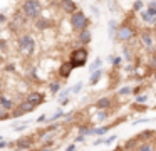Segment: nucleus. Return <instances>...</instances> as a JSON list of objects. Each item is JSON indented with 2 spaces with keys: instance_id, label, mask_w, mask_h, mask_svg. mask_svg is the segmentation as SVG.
<instances>
[{
  "instance_id": "nucleus-24",
  "label": "nucleus",
  "mask_w": 156,
  "mask_h": 151,
  "mask_svg": "<svg viewBox=\"0 0 156 151\" xmlns=\"http://www.w3.org/2000/svg\"><path fill=\"white\" fill-rule=\"evenodd\" d=\"M139 15H141V19L144 20L146 23H156V17H153L151 13L148 12V10H143V12H139Z\"/></svg>"
},
{
  "instance_id": "nucleus-32",
  "label": "nucleus",
  "mask_w": 156,
  "mask_h": 151,
  "mask_svg": "<svg viewBox=\"0 0 156 151\" xmlns=\"http://www.w3.org/2000/svg\"><path fill=\"white\" fill-rule=\"evenodd\" d=\"M74 119H76V113H69V114H66V116H64V123L66 124L74 123Z\"/></svg>"
},
{
  "instance_id": "nucleus-20",
  "label": "nucleus",
  "mask_w": 156,
  "mask_h": 151,
  "mask_svg": "<svg viewBox=\"0 0 156 151\" xmlns=\"http://www.w3.org/2000/svg\"><path fill=\"white\" fill-rule=\"evenodd\" d=\"M116 124H106V126H101V128H94V136H104L109 129H112Z\"/></svg>"
},
{
  "instance_id": "nucleus-28",
  "label": "nucleus",
  "mask_w": 156,
  "mask_h": 151,
  "mask_svg": "<svg viewBox=\"0 0 156 151\" xmlns=\"http://www.w3.org/2000/svg\"><path fill=\"white\" fill-rule=\"evenodd\" d=\"M108 60H109V62H111L114 67H119V66L122 64V59H121V57H118V56H109Z\"/></svg>"
},
{
  "instance_id": "nucleus-3",
  "label": "nucleus",
  "mask_w": 156,
  "mask_h": 151,
  "mask_svg": "<svg viewBox=\"0 0 156 151\" xmlns=\"http://www.w3.org/2000/svg\"><path fill=\"white\" fill-rule=\"evenodd\" d=\"M17 47H19V50H20V54H24V56H27V57L32 56V54L35 52L34 37H32L30 34H22L17 39Z\"/></svg>"
},
{
  "instance_id": "nucleus-39",
  "label": "nucleus",
  "mask_w": 156,
  "mask_h": 151,
  "mask_svg": "<svg viewBox=\"0 0 156 151\" xmlns=\"http://www.w3.org/2000/svg\"><path fill=\"white\" fill-rule=\"evenodd\" d=\"M91 12H92V15H94V17H99V15H101V12H99V9H98L96 5H91Z\"/></svg>"
},
{
  "instance_id": "nucleus-47",
  "label": "nucleus",
  "mask_w": 156,
  "mask_h": 151,
  "mask_svg": "<svg viewBox=\"0 0 156 151\" xmlns=\"http://www.w3.org/2000/svg\"><path fill=\"white\" fill-rule=\"evenodd\" d=\"M39 151H54V148H41Z\"/></svg>"
},
{
  "instance_id": "nucleus-26",
  "label": "nucleus",
  "mask_w": 156,
  "mask_h": 151,
  "mask_svg": "<svg viewBox=\"0 0 156 151\" xmlns=\"http://www.w3.org/2000/svg\"><path fill=\"white\" fill-rule=\"evenodd\" d=\"M122 54H124L126 60L128 62H133V57H134V52L129 49V45H122Z\"/></svg>"
},
{
  "instance_id": "nucleus-23",
  "label": "nucleus",
  "mask_w": 156,
  "mask_h": 151,
  "mask_svg": "<svg viewBox=\"0 0 156 151\" xmlns=\"http://www.w3.org/2000/svg\"><path fill=\"white\" fill-rule=\"evenodd\" d=\"M64 116H66V114H64V111H62V109H55V113L47 119V123H57L59 119H64Z\"/></svg>"
},
{
  "instance_id": "nucleus-22",
  "label": "nucleus",
  "mask_w": 156,
  "mask_h": 151,
  "mask_svg": "<svg viewBox=\"0 0 156 151\" xmlns=\"http://www.w3.org/2000/svg\"><path fill=\"white\" fill-rule=\"evenodd\" d=\"M109 116H111L109 109H99L98 113H96V121H98V123H102V121H106Z\"/></svg>"
},
{
  "instance_id": "nucleus-5",
  "label": "nucleus",
  "mask_w": 156,
  "mask_h": 151,
  "mask_svg": "<svg viewBox=\"0 0 156 151\" xmlns=\"http://www.w3.org/2000/svg\"><path fill=\"white\" fill-rule=\"evenodd\" d=\"M134 35H136L134 27H133L131 23L126 22V23H122V25H119L118 34H116V39H118L119 42H131Z\"/></svg>"
},
{
  "instance_id": "nucleus-33",
  "label": "nucleus",
  "mask_w": 156,
  "mask_h": 151,
  "mask_svg": "<svg viewBox=\"0 0 156 151\" xmlns=\"http://www.w3.org/2000/svg\"><path fill=\"white\" fill-rule=\"evenodd\" d=\"M153 134H156L154 131H143L138 136V139H149V136H153Z\"/></svg>"
},
{
  "instance_id": "nucleus-46",
  "label": "nucleus",
  "mask_w": 156,
  "mask_h": 151,
  "mask_svg": "<svg viewBox=\"0 0 156 151\" xmlns=\"http://www.w3.org/2000/svg\"><path fill=\"white\" fill-rule=\"evenodd\" d=\"M5 50H7V42L2 40V52H5Z\"/></svg>"
},
{
  "instance_id": "nucleus-6",
  "label": "nucleus",
  "mask_w": 156,
  "mask_h": 151,
  "mask_svg": "<svg viewBox=\"0 0 156 151\" xmlns=\"http://www.w3.org/2000/svg\"><path fill=\"white\" fill-rule=\"evenodd\" d=\"M139 44H141L148 52H154L156 50V40H154V35H153L151 30H143V32L139 34Z\"/></svg>"
},
{
  "instance_id": "nucleus-4",
  "label": "nucleus",
  "mask_w": 156,
  "mask_h": 151,
  "mask_svg": "<svg viewBox=\"0 0 156 151\" xmlns=\"http://www.w3.org/2000/svg\"><path fill=\"white\" fill-rule=\"evenodd\" d=\"M69 62L72 64V67H74V69L82 67L86 62H87V50H86L84 47L74 49V50L71 52V56H69Z\"/></svg>"
},
{
  "instance_id": "nucleus-40",
  "label": "nucleus",
  "mask_w": 156,
  "mask_h": 151,
  "mask_svg": "<svg viewBox=\"0 0 156 151\" xmlns=\"http://www.w3.org/2000/svg\"><path fill=\"white\" fill-rule=\"evenodd\" d=\"M76 149H77V144L76 143H71V144L66 146V151H76Z\"/></svg>"
},
{
  "instance_id": "nucleus-48",
  "label": "nucleus",
  "mask_w": 156,
  "mask_h": 151,
  "mask_svg": "<svg viewBox=\"0 0 156 151\" xmlns=\"http://www.w3.org/2000/svg\"><path fill=\"white\" fill-rule=\"evenodd\" d=\"M0 17H2V19H0V20H2V23H5V22H7V17H5L4 13H2V15H0Z\"/></svg>"
},
{
  "instance_id": "nucleus-29",
  "label": "nucleus",
  "mask_w": 156,
  "mask_h": 151,
  "mask_svg": "<svg viewBox=\"0 0 156 151\" xmlns=\"http://www.w3.org/2000/svg\"><path fill=\"white\" fill-rule=\"evenodd\" d=\"M72 92V87H67V89H62L61 92L57 94V99L59 101H62V99H66V97H69V94Z\"/></svg>"
},
{
  "instance_id": "nucleus-12",
  "label": "nucleus",
  "mask_w": 156,
  "mask_h": 151,
  "mask_svg": "<svg viewBox=\"0 0 156 151\" xmlns=\"http://www.w3.org/2000/svg\"><path fill=\"white\" fill-rule=\"evenodd\" d=\"M94 106H96V109H111L112 107V97H108V96L99 97L94 102Z\"/></svg>"
},
{
  "instance_id": "nucleus-16",
  "label": "nucleus",
  "mask_w": 156,
  "mask_h": 151,
  "mask_svg": "<svg viewBox=\"0 0 156 151\" xmlns=\"http://www.w3.org/2000/svg\"><path fill=\"white\" fill-rule=\"evenodd\" d=\"M35 27H37L39 30H47L49 27H51V20L45 19V17H39V19L35 20Z\"/></svg>"
},
{
  "instance_id": "nucleus-38",
  "label": "nucleus",
  "mask_w": 156,
  "mask_h": 151,
  "mask_svg": "<svg viewBox=\"0 0 156 151\" xmlns=\"http://www.w3.org/2000/svg\"><path fill=\"white\" fill-rule=\"evenodd\" d=\"M47 119H49V117L45 116V114H41V116H39V117H37V119H35V121H37L39 124H42V123H47Z\"/></svg>"
},
{
  "instance_id": "nucleus-21",
  "label": "nucleus",
  "mask_w": 156,
  "mask_h": 151,
  "mask_svg": "<svg viewBox=\"0 0 156 151\" xmlns=\"http://www.w3.org/2000/svg\"><path fill=\"white\" fill-rule=\"evenodd\" d=\"M94 128L87 126V124H81V126H79V134H82V136H92V134H94Z\"/></svg>"
},
{
  "instance_id": "nucleus-44",
  "label": "nucleus",
  "mask_w": 156,
  "mask_h": 151,
  "mask_svg": "<svg viewBox=\"0 0 156 151\" xmlns=\"http://www.w3.org/2000/svg\"><path fill=\"white\" fill-rule=\"evenodd\" d=\"M148 7H149V9H156V0H151V2H148Z\"/></svg>"
},
{
  "instance_id": "nucleus-36",
  "label": "nucleus",
  "mask_w": 156,
  "mask_h": 151,
  "mask_svg": "<svg viewBox=\"0 0 156 151\" xmlns=\"http://www.w3.org/2000/svg\"><path fill=\"white\" fill-rule=\"evenodd\" d=\"M84 141H86V136H82V134H77V136L74 138V143H76V144H79V143L82 144Z\"/></svg>"
},
{
  "instance_id": "nucleus-19",
  "label": "nucleus",
  "mask_w": 156,
  "mask_h": 151,
  "mask_svg": "<svg viewBox=\"0 0 156 151\" xmlns=\"http://www.w3.org/2000/svg\"><path fill=\"white\" fill-rule=\"evenodd\" d=\"M136 151H156V148H154V144L149 143V141H143V143L138 144Z\"/></svg>"
},
{
  "instance_id": "nucleus-15",
  "label": "nucleus",
  "mask_w": 156,
  "mask_h": 151,
  "mask_svg": "<svg viewBox=\"0 0 156 151\" xmlns=\"http://www.w3.org/2000/svg\"><path fill=\"white\" fill-rule=\"evenodd\" d=\"M102 74H104L102 67H101V69H98V70H94V72H91V76H89V84H91V86H96V84L101 81Z\"/></svg>"
},
{
  "instance_id": "nucleus-34",
  "label": "nucleus",
  "mask_w": 156,
  "mask_h": 151,
  "mask_svg": "<svg viewBox=\"0 0 156 151\" xmlns=\"http://www.w3.org/2000/svg\"><path fill=\"white\" fill-rule=\"evenodd\" d=\"M82 87H84V82H76V86L72 87V92L74 94H79L82 91Z\"/></svg>"
},
{
  "instance_id": "nucleus-25",
  "label": "nucleus",
  "mask_w": 156,
  "mask_h": 151,
  "mask_svg": "<svg viewBox=\"0 0 156 151\" xmlns=\"http://www.w3.org/2000/svg\"><path fill=\"white\" fill-rule=\"evenodd\" d=\"M148 94H138V96H134V104H139V106H144V104H148Z\"/></svg>"
},
{
  "instance_id": "nucleus-9",
  "label": "nucleus",
  "mask_w": 156,
  "mask_h": 151,
  "mask_svg": "<svg viewBox=\"0 0 156 151\" xmlns=\"http://www.w3.org/2000/svg\"><path fill=\"white\" fill-rule=\"evenodd\" d=\"M34 143H35L34 136H24V138H19V139L15 141L14 148L22 149V151H27V149H30V148L34 146Z\"/></svg>"
},
{
  "instance_id": "nucleus-18",
  "label": "nucleus",
  "mask_w": 156,
  "mask_h": 151,
  "mask_svg": "<svg viewBox=\"0 0 156 151\" xmlns=\"http://www.w3.org/2000/svg\"><path fill=\"white\" fill-rule=\"evenodd\" d=\"M61 87H62V84L59 82V81H52V82L49 84V92H51L52 96H57V94L62 91Z\"/></svg>"
},
{
  "instance_id": "nucleus-42",
  "label": "nucleus",
  "mask_w": 156,
  "mask_h": 151,
  "mask_svg": "<svg viewBox=\"0 0 156 151\" xmlns=\"http://www.w3.org/2000/svg\"><path fill=\"white\" fill-rule=\"evenodd\" d=\"M7 146H9V143L5 141V138H4V139H0V149H5Z\"/></svg>"
},
{
  "instance_id": "nucleus-35",
  "label": "nucleus",
  "mask_w": 156,
  "mask_h": 151,
  "mask_svg": "<svg viewBox=\"0 0 156 151\" xmlns=\"http://www.w3.org/2000/svg\"><path fill=\"white\" fill-rule=\"evenodd\" d=\"M118 134H111V136H108V138H104V144H111V143H114L116 139H118Z\"/></svg>"
},
{
  "instance_id": "nucleus-17",
  "label": "nucleus",
  "mask_w": 156,
  "mask_h": 151,
  "mask_svg": "<svg viewBox=\"0 0 156 151\" xmlns=\"http://www.w3.org/2000/svg\"><path fill=\"white\" fill-rule=\"evenodd\" d=\"M30 123H32L30 119H27V121H20V123H15V124H12V131H15V133H22V131L27 129Z\"/></svg>"
},
{
  "instance_id": "nucleus-11",
  "label": "nucleus",
  "mask_w": 156,
  "mask_h": 151,
  "mask_svg": "<svg viewBox=\"0 0 156 151\" xmlns=\"http://www.w3.org/2000/svg\"><path fill=\"white\" fill-rule=\"evenodd\" d=\"M61 10L64 13L72 15V13L77 12V3H76L74 0H61Z\"/></svg>"
},
{
  "instance_id": "nucleus-37",
  "label": "nucleus",
  "mask_w": 156,
  "mask_h": 151,
  "mask_svg": "<svg viewBox=\"0 0 156 151\" xmlns=\"http://www.w3.org/2000/svg\"><path fill=\"white\" fill-rule=\"evenodd\" d=\"M101 144H104V138H101V136L92 141V146H101Z\"/></svg>"
},
{
  "instance_id": "nucleus-49",
  "label": "nucleus",
  "mask_w": 156,
  "mask_h": 151,
  "mask_svg": "<svg viewBox=\"0 0 156 151\" xmlns=\"http://www.w3.org/2000/svg\"><path fill=\"white\" fill-rule=\"evenodd\" d=\"M154 82H156V72H154Z\"/></svg>"
},
{
  "instance_id": "nucleus-1",
  "label": "nucleus",
  "mask_w": 156,
  "mask_h": 151,
  "mask_svg": "<svg viewBox=\"0 0 156 151\" xmlns=\"http://www.w3.org/2000/svg\"><path fill=\"white\" fill-rule=\"evenodd\" d=\"M20 12L24 13V17H27L29 20H37L41 17L42 12V3L41 0H24L20 7Z\"/></svg>"
},
{
  "instance_id": "nucleus-10",
  "label": "nucleus",
  "mask_w": 156,
  "mask_h": 151,
  "mask_svg": "<svg viewBox=\"0 0 156 151\" xmlns=\"http://www.w3.org/2000/svg\"><path fill=\"white\" fill-rule=\"evenodd\" d=\"M15 107H17L15 101L10 99L7 94H2L0 96V111H14Z\"/></svg>"
},
{
  "instance_id": "nucleus-27",
  "label": "nucleus",
  "mask_w": 156,
  "mask_h": 151,
  "mask_svg": "<svg viewBox=\"0 0 156 151\" xmlns=\"http://www.w3.org/2000/svg\"><path fill=\"white\" fill-rule=\"evenodd\" d=\"M129 94H133V87H129V86H124V87H121V89L118 91V96H129Z\"/></svg>"
},
{
  "instance_id": "nucleus-41",
  "label": "nucleus",
  "mask_w": 156,
  "mask_h": 151,
  "mask_svg": "<svg viewBox=\"0 0 156 151\" xmlns=\"http://www.w3.org/2000/svg\"><path fill=\"white\" fill-rule=\"evenodd\" d=\"M149 69H153V70L156 72V56H153L151 62H149Z\"/></svg>"
},
{
  "instance_id": "nucleus-2",
  "label": "nucleus",
  "mask_w": 156,
  "mask_h": 151,
  "mask_svg": "<svg viewBox=\"0 0 156 151\" xmlns=\"http://www.w3.org/2000/svg\"><path fill=\"white\" fill-rule=\"evenodd\" d=\"M69 23H71L72 30L77 32V34L82 32V30H86V29H89V19L82 10H77L76 13H72V15L69 17Z\"/></svg>"
},
{
  "instance_id": "nucleus-45",
  "label": "nucleus",
  "mask_w": 156,
  "mask_h": 151,
  "mask_svg": "<svg viewBox=\"0 0 156 151\" xmlns=\"http://www.w3.org/2000/svg\"><path fill=\"white\" fill-rule=\"evenodd\" d=\"M146 10H148V12L151 13L153 17H156V9H149V7H148V9H146Z\"/></svg>"
},
{
  "instance_id": "nucleus-7",
  "label": "nucleus",
  "mask_w": 156,
  "mask_h": 151,
  "mask_svg": "<svg viewBox=\"0 0 156 151\" xmlns=\"http://www.w3.org/2000/svg\"><path fill=\"white\" fill-rule=\"evenodd\" d=\"M35 107L32 106V104H29L27 101H22L20 104H17V107H15L14 111H12V119H19L20 116H24V114H27V113H32Z\"/></svg>"
},
{
  "instance_id": "nucleus-8",
  "label": "nucleus",
  "mask_w": 156,
  "mask_h": 151,
  "mask_svg": "<svg viewBox=\"0 0 156 151\" xmlns=\"http://www.w3.org/2000/svg\"><path fill=\"white\" fill-rule=\"evenodd\" d=\"M25 101H27L29 104H32L34 107H37V106H41V104L45 101V96H44V92L32 91V92H29L27 96H25Z\"/></svg>"
},
{
  "instance_id": "nucleus-43",
  "label": "nucleus",
  "mask_w": 156,
  "mask_h": 151,
  "mask_svg": "<svg viewBox=\"0 0 156 151\" xmlns=\"http://www.w3.org/2000/svg\"><path fill=\"white\" fill-rule=\"evenodd\" d=\"M69 102H71V99H69V97H66V99H62V101H61V106H67Z\"/></svg>"
},
{
  "instance_id": "nucleus-31",
  "label": "nucleus",
  "mask_w": 156,
  "mask_h": 151,
  "mask_svg": "<svg viewBox=\"0 0 156 151\" xmlns=\"http://www.w3.org/2000/svg\"><path fill=\"white\" fill-rule=\"evenodd\" d=\"M101 64H102V59H101V57H96L94 62L91 64V72H94V70L101 69Z\"/></svg>"
},
{
  "instance_id": "nucleus-30",
  "label": "nucleus",
  "mask_w": 156,
  "mask_h": 151,
  "mask_svg": "<svg viewBox=\"0 0 156 151\" xmlns=\"http://www.w3.org/2000/svg\"><path fill=\"white\" fill-rule=\"evenodd\" d=\"M143 7H144L143 0H134V3H133V12H143Z\"/></svg>"
},
{
  "instance_id": "nucleus-14",
  "label": "nucleus",
  "mask_w": 156,
  "mask_h": 151,
  "mask_svg": "<svg viewBox=\"0 0 156 151\" xmlns=\"http://www.w3.org/2000/svg\"><path fill=\"white\" fill-rule=\"evenodd\" d=\"M72 64L71 62H64L61 67H59V76L62 77V79H69V76H71V72H72Z\"/></svg>"
},
{
  "instance_id": "nucleus-13",
  "label": "nucleus",
  "mask_w": 156,
  "mask_h": 151,
  "mask_svg": "<svg viewBox=\"0 0 156 151\" xmlns=\"http://www.w3.org/2000/svg\"><path fill=\"white\" fill-rule=\"evenodd\" d=\"M91 40H92V34L89 29H86V30H82V32L77 34V42L81 44V45H89Z\"/></svg>"
}]
</instances>
